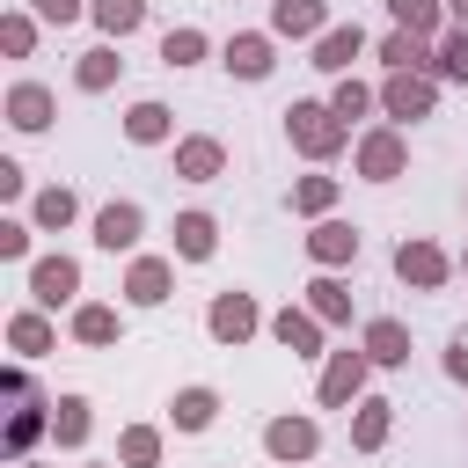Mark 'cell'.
<instances>
[{"label":"cell","mask_w":468,"mask_h":468,"mask_svg":"<svg viewBox=\"0 0 468 468\" xmlns=\"http://www.w3.org/2000/svg\"><path fill=\"white\" fill-rule=\"evenodd\" d=\"M37 15H44V22H73V15H80V0H37Z\"/></svg>","instance_id":"cell-33"},{"label":"cell","mask_w":468,"mask_h":468,"mask_svg":"<svg viewBox=\"0 0 468 468\" xmlns=\"http://www.w3.org/2000/svg\"><path fill=\"white\" fill-rule=\"evenodd\" d=\"M395 271H402V278H417V285H431V278H439V256H431V249H410V241H402Z\"/></svg>","instance_id":"cell-9"},{"label":"cell","mask_w":468,"mask_h":468,"mask_svg":"<svg viewBox=\"0 0 468 468\" xmlns=\"http://www.w3.org/2000/svg\"><path fill=\"white\" fill-rule=\"evenodd\" d=\"M453 373H461V380H468V351H453Z\"/></svg>","instance_id":"cell-36"},{"label":"cell","mask_w":468,"mask_h":468,"mask_svg":"<svg viewBox=\"0 0 468 468\" xmlns=\"http://www.w3.org/2000/svg\"><path fill=\"white\" fill-rule=\"evenodd\" d=\"M388 58H395V66H417V58H424V44L402 29V37H388Z\"/></svg>","instance_id":"cell-27"},{"label":"cell","mask_w":468,"mask_h":468,"mask_svg":"<svg viewBox=\"0 0 468 468\" xmlns=\"http://www.w3.org/2000/svg\"><path fill=\"white\" fill-rule=\"evenodd\" d=\"M388 7H395V22H402V29H410V37H417V29H431V22H439V7H431V0H388Z\"/></svg>","instance_id":"cell-16"},{"label":"cell","mask_w":468,"mask_h":468,"mask_svg":"<svg viewBox=\"0 0 468 468\" xmlns=\"http://www.w3.org/2000/svg\"><path fill=\"white\" fill-rule=\"evenodd\" d=\"M176 424H183V431H197V424H212V395H205V388H190V395H176Z\"/></svg>","instance_id":"cell-11"},{"label":"cell","mask_w":468,"mask_h":468,"mask_svg":"<svg viewBox=\"0 0 468 468\" xmlns=\"http://www.w3.org/2000/svg\"><path fill=\"white\" fill-rule=\"evenodd\" d=\"M212 168H219V146H205V139H197V146H183V176H190V183H205Z\"/></svg>","instance_id":"cell-18"},{"label":"cell","mask_w":468,"mask_h":468,"mask_svg":"<svg viewBox=\"0 0 468 468\" xmlns=\"http://www.w3.org/2000/svg\"><path fill=\"white\" fill-rule=\"evenodd\" d=\"M314 22H322L314 0H278V29H314Z\"/></svg>","instance_id":"cell-21"},{"label":"cell","mask_w":468,"mask_h":468,"mask_svg":"<svg viewBox=\"0 0 468 468\" xmlns=\"http://www.w3.org/2000/svg\"><path fill=\"white\" fill-rule=\"evenodd\" d=\"M351 388H358V358H336V366H329V380H322V395H329V402H344Z\"/></svg>","instance_id":"cell-20"},{"label":"cell","mask_w":468,"mask_h":468,"mask_svg":"<svg viewBox=\"0 0 468 468\" xmlns=\"http://www.w3.org/2000/svg\"><path fill=\"white\" fill-rule=\"evenodd\" d=\"M161 132H168V110L161 102H139L132 110V139H161Z\"/></svg>","instance_id":"cell-17"},{"label":"cell","mask_w":468,"mask_h":468,"mask_svg":"<svg viewBox=\"0 0 468 468\" xmlns=\"http://www.w3.org/2000/svg\"><path fill=\"white\" fill-rule=\"evenodd\" d=\"M15 344L22 351H44V322H15Z\"/></svg>","instance_id":"cell-35"},{"label":"cell","mask_w":468,"mask_h":468,"mask_svg":"<svg viewBox=\"0 0 468 468\" xmlns=\"http://www.w3.org/2000/svg\"><path fill=\"white\" fill-rule=\"evenodd\" d=\"M139 15H146V0H95V22H102L110 37H124V29H139Z\"/></svg>","instance_id":"cell-5"},{"label":"cell","mask_w":468,"mask_h":468,"mask_svg":"<svg viewBox=\"0 0 468 468\" xmlns=\"http://www.w3.org/2000/svg\"><path fill=\"white\" fill-rule=\"evenodd\" d=\"M29 249V227H0V256H22Z\"/></svg>","instance_id":"cell-34"},{"label":"cell","mask_w":468,"mask_h":468,"mask_svg":"<svg viewBox=\"0 0 468 468\" xmlns=\"http://www.w3.org/2000/svg\"><path fill=\"white\" fill-rule=\"evenodd\" d=\"M88 431V402H58V439H80Z\"/></svg>","instance_id":"cell-26"},{"label":"cell","mask_w":468,"mask_h":468,"mask_svg":"<svg viewBox=\"0 0 468 468\" xmlns=\"http://www.w3.org/2000/svg\"><path fill=\"white\" fill-rule=\"evenodd\" d=\"M292 132L322 154V146H336V124H329V110H292Z\"/></svg>","instance_id":"cell-6"},{"label":"cell","mask_w":468,"mask_h":468,"mask_svg":"<svg viewBox=\"0 0 468 468\" xmlns=\"http://www.w3.org/2000/svg\"><path fill=\"white\" fill-rule=\"evenodd\" d=\"M351 249H358V234H351V227H322V234H314V256H329V263H336V256H351Z\"/></svg>","instance_id":"cell-19"},{"label":"cell","mask_w":468,"mask_h":468,"mask_svg":"<svg viewBox=\"0 0 468 468\" xmlns=\"http://www.w3.org/2000/svg\"><path fill=\"white\" fill-rule=\"evenodd\" d=\"M161 292H168V271H161V263H139V271H132V300H139V307H154Z\"/></svg>","instance_id":"cell-10"},{"label":"cell","mask_w":468,"mask_h":468,"mask_svg":"<svg viewBox=\"0 0 468 468\" xmlns=\"http://www.w3.org/2000/svg\"><path fill=\"white\" fill-rule=\"evenodd\" d=\"M197 51H205V37H197V29H168V44H161V58H168V66H190Z\"/></svg>","instance_id":"cell-12"},{"label":"cell","mask_w":468,"mask_h":468,"mask_svg":"<svg viewBox=\"0 0 468 468\" xmlns=\"http://www.w3.org/2000/svg\"><path fill=\"white\" fill-rule=\"evenodd\" d=\"M73 285H80V271H73L66 256H44V263H37V300L58 307V300H73Z\"/></svg>","instance_id":"cell-2"},{"label":"cell","mask_w":468,"mask_h":468,"mask_svg":"<svg viewBox=\"0 0 468 468\" xmlns=\"http://www.w3.org/2000/svg\"><path fill=\"white\" fill-rule=\"evenodd\" d=\"M44 110H51V102H44V88H15V124H22V132H37V124H44Z\"/></svg>","instance_id":"cell-14"},{"label":"cell","mask_w":468,"mask_h":468,"mask_svg":"<svg viewBox=\"0 0 468 468\" xmlns=\"http://www.w3.org/2000/svg\"><path fill=\"white\" fill-rule=\"evenodd\" d=\"M176 249H183V256H212V219H205V212L176 219Z\"/></svg>","instance_id":"cell-7"},{"label":"cell","mask_w":468,"mask_h":468,"mask_svg":"<svg viewBox=\"0 0 468 468\" xmlns=\"http://www.w3.org/2000/svg\"><path fill=\"white\" fill-rule=\"evenodd\" d=\"M95 241L102 249H132L139 241V205H102L95 212Z\"/></svg>","instance_id":"cell-1"},{"label":"cell","mask_w":468,"mask_h":468,"mask_svg":"<svg viewBox=\"0 0 468 468\" xmlns=\"http://www.w3.org/2000/svg\"><path fill=\"white\" fill-rule=\"evenodd\" d=\"M388 110H395V117H424V110H431V88H424V80H410V73H395Z\"/></svg>","instance_id":"cell-4"},{"label":"cell","mask_w":468,"mask_h":468,"mask_svg":"<svg viewBox=\"0 0 468 468\" xmlns=\"http://www.w3.org/2000/svg\"><path fill=\"white\" fill-rule=\"evenodd\" d=\"M366 168H373V176H395V139H373V146H366Z\"/></svg>","instance_id":"cell-29"},{"label":"cell","mask_w":468,"mask_h":468,"mask_svg":"<svg viewBox=\"0 0 468 468\" xmlns=\"http://www.w3.org/2000/svg\"><path fill=\"white\" fill-rule=\"evenodd\" d=\"M110 66H117L110 51H88V66H80V88H102V80H110Z\"/></svg>","instance_id":"cell-28"},{"label":"cell","mask_w":468,"mask_h":468,"mask_svg":"<svg viewBox=\"0 0 468 468\" xmlns=\"http://www.w3.org/2000/svg\"><path fill=\"white\" fill-rule=\"evenodd\" d=\"M278 336H285L292 351H314V322H307V314H278Z\"/></svg>","instance_id":"cell-23"},{"label":"cell","mask_w":468,"mask_h":468,"mask_svg":"<svg viewBox=\"0 0 468 468\" xmlns=\"http://www.w3.org/2000/svg\"><path fill=\"white\" fill-rule=\"evenodd\" d=\"M453 15H461V22H468V0H453Z\"/></svg>","instance_id":"cell-37"},{"label":"cell","mask_w":468,"mask_h":468,"mask_svg":"<svg viewBox=\"0 0 468 468\" xmlns=\"http://www.w3.org/2000/svg\"><path fill=\"white\" fill-rule=\"evenodd\" d=\"M110 329H117V322H110V314H102V307H88V314H80V336H88V344H102V336H110Z\"/></svg>","instance_id":"cell-31"},{"label":"cell","mask_w":468,"mask_h":468,"mask_svg":"<svg viewBox=\"0 0 468 468\" xmlns=\"http://www.w3.org/2000/svg\"><path fill=\"white\" fill-rule=\"evenodd\" d=\"M358 110H366V88L344 80V88H336V117H358Z\"/></svg>","instance_id":"cell-32"},{"label":"cell","mask_w":468,"mask_h":468,"mask_svg":"<svg viewBox=\"0 0 468 468\" xmlns=\"http://www.w3.org/2000/svg\"><path fill=\"white\" fill-rule=\"evenodd\" d=\"M37 219H44V227H66V219H73V197H66V190H44V197H37Z\"/></svg>","instance_id":"cell-22"},{"label":"cell","mask_w":468,"mask_h":468,"mask_svg":"<svg viewBox=\"0 0 468 468\" xmlns=\"http://www.w3.org/2000/svg\"><path fill=\"white\" fill-rule=\"evenodd\" d=\"M439 66H446V80H468V29H461V37H446Z\"/></svg>","instance_id":"cell-25"},{"label":"cell","mask_w":468,"mask_h":468,"mask_svg":"<svg viewBox=\"0 0 468 468\" xmlns=\"http://www.w3.org/2000/svg\"><path fill=\"white\" fill-rule=\"evenodd\" d=\"M314 446V424H271V453H307Z\"/></svg>","instance_id":"cell-15"},{"label":"cell","mask_w":468,"mask_h":468,"mask_svg":"<svg viewBox=\"0 0 468 468\" xmlns=\"http://www.w3.org/2000/svg\"><path fill=\"white\" fill-rule=\"evenodd\" d=\"M366 344H373V358H402V329H395V322H373Z\"/></svg>","instance_id":"cell-24"},{"label":"cell","mask_w":468,"mask_h":468,"mask_svg":"<svg viewBox=\"0 0 468 468\" xmlns=\"http://www.w3.org/2000/svg\"><path fill=\"white\" fill-rule=\"evenodd\" d=\"M227 66L256 80V73H271V44H263V37H234V44H227Z\"/></svg>","instance_id":"cell-3"},{"label":"cell","mask_w":468,"mask_h":468,"mask_svg":"<svg viewBox=\"0 0 468 468\" xmlns=\"http://www.w3.org/2000/svg\"><path fill=\"white\" fill-rule=\"evenodd\" d=\"M351 51H358V29H329V37H322V58H314V66H351Z\"/></svg>","instance_id":"cell-13"},{"label":"cell","mask_w":468,"mask_h":468,"mask_svg":"<svg viewBox=\"0 0 468 468\" xmlns=\"http://www.w3.org/2000/svg\"><path fill=\"white\" fill-rule=\"evenodd\" d=\"M37 424H44V417H37V410H22V417H15V424H7V446H15V453H22V446H29V439H37Z\"/></svg>","instance_id":"cell-30"},{"label":"cell","mask_w":468,"mask_h":468,"mask_svg":"<svg viewBox=\"0 0 468 468\" xmlns=\"http://www.w3.org/2000/svg\"><path fill=\"white\" fill-rule=\"evenodd\" d=\"M212 329H219V336H249V329H256L249 300H241V292H234V300H219V307H212Z\"/></svg>","instance_id":"cell-8"}]
</instances>
